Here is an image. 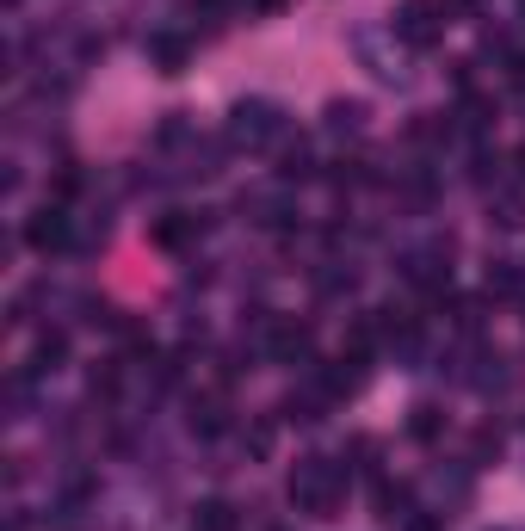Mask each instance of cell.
Instances as JSON below:
<instances>
[{
  "mask_svg": "<svg viewBox=\"0 0 525 531\" xmlns=\"http://www.w3.org/2000/svg\"><path fill=\"white\" fill-rule=\"evenodd\" d=\"M340 488H346V482H340L328 464H303V470L291 476V501H297L309 519H328V513L340 507Z\"/></svg>",
  "mask_w": 525,
  "mask_h": 531,
  "instance_id": "6da1fadb",
  "label": "cell"
},
{
  "mask_svg": "<svg viewBox=\"0 0 525 531\" xmlns=\"http://www.w3.org/2000/svg\"><path fill=\"white\" fill-rule=\"evenodd\" d=\"M433 0H408V7H402V38L408 44H433Z\"/></svg>",
  "mask_w": 525,
  "mask_h": 531,
  "instance_id": "7a4b0ae2",
  "label": "cell"
},
{
  "mask_svg": "<svg viewBox=\"0 0 525 531\" xmlns=\"http://www.w3.org/2000/svg\"><path fill=\"white\" fill-rule=\"evenodd\" d=\"M68 241V223H62V210H44L38 223H31V247H62Z\"/></svg>",
  "mask_w": 525,
  "mask_h": 531,
  "instance_id": "3957f363",
  "label": "cell"
},
{
  "mask_svg": "<svg viewBox=\"0 0 525 531\" xmlns=\"http://www.w3.org/2000/svg\"><path fill=\"white\" fill-rule=\"evenodd\" d=\"M198 531H235V513L223 501H210V507H198Z\"/></svg>",
  "mask_w": 525,
  "mask_h": 531,
  "instance_id": "277c9868",
  "label": "cell"
},
{
  "mask_svg": "<svg viewBox=\"0 0 525 531\" xmlns=\"http://www.w3.org/2000/svg\"><path fill=\"white\" fill-rule=\"evenodd\" d=\"M260 7H278V0H260Z\"/></svg>",
  "mask_w": 525,
  "mask_h": 531,
  "instance_id": "5b68a950",
  "label": "cell"
}]
</instances>
